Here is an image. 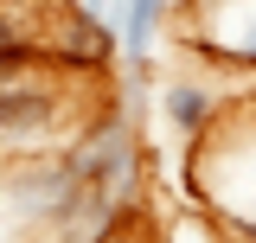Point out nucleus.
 <instances>
[{
  "label": "nucleus",
  "mask_w": 256,
  "mask_h": 243,
  "mask_svg": "<svg viewBox=\"0 0 256 243\" xmlns=\"http://www.w3.org/2000/svg\"><path fill=\"white\" fill-rule=\"evenodd\" d=\"M38 52H45V70H58V77H96V70L116 64V26L96 20V13H84L70 0L58 20H52V38Z\"/></svg>",
  "instance_id": "4"
},
{
  "label": "nucleus",
  "mask_w": 256,
  "mask_h": 243,
  "mask_svg": "<svg viewBox=\"0 0 256 243\" xmlns=\"http://www.w3.org/2000/svg\"><path fill=\"white\" fill-rule=\"evenodd\" d=\"M192 6H198V0H166V13H192Z\"/></svg>",
  "instance_id": "9"
},
{
  "label": "nucleus",
  "mask_w": 256,
  "mask_h": 243,
  "mask_svg": "<svg viewBox=\"0 0 256 243\" xmlns=\"http://www.w3.org/2000/svg\"><path fill=\"white\" fill-rule=\"evenodd\" d=\"M0 243H26V237H20V230H13V224L0 218Z\"/></svg>",
  "instance_id": "8"
},
{
  "label": "nucleus",
  "mask_w": 256,
  "mask_h": 243,
  "mask_svg": "<svg viewBox=\"0 0 256 243\" xmlns=\"http://www.w3.org/2000/svg\"><path fill=\"white\" fill-rule=\"evenodd\" d=\"M0 64H20V70H32V64H45V52H38V32L0 0Z\"/></svg>",
  "instance_id": "7"
},
{
  "label": "nucleus",
  "mask_w": 256,
  "mask_h": 243,
  "mask_svg": "<svg viewBox=\"0 0 256 243\" xmlns=\"http://www.w3.org/2000/svg\"><path fill=\"white\" fill-rule=\"evenodd\" d=\"M77 173L64 166V148L6 154L0 160V218L26 243H58L70 212H77Z\"/></svg>",
  "instance_id": "1"
},
{
  "label": "nucleus",
  "mask_w": 256,
  "mask_h": 243,
  "mask_svg": "<svg viewBox=\"0 0 256 243\" xmlns=\"http://www.w3.org/2000/svg\"><path fill=\"white\" fill-rule=\"evenodd\" d=\"M116 243H128V237H116Z\"/></svg>",
  "instance_id": "10"
},
{
  "label": "nucleus",
  "mask_w": 256,
  "mask_h": 243,
  "mask_svg": "<svg viewBox=\"0 0 256 243\" xmlns=\"http://www.w3.org/2000/svg\"><path fill=\"white\" fill-rule=\"evenodd\" d=\"M180 20H186L180 26V45L198 64L256 77V0H198Z\"/></svg>",
  "instance_id": "3"
},
{
  "label": "nucleus",
  "mask_w": 256,
  "mask_h": 243,
  "mask_svg": "<svg viewBox=\"0 0 256 243\" xmlns=\"http://www.w3.org/2000/svg\"><path fill=\"white\" fill-rule=\"evenodd\" d=\"M154 109H160V122H166L186 148H198V141L218 128L224 96H218V84H205V77H192V70H173V77L154 84Z\"/></svg>",
  "instance_id": "5"
},
{
  "label": "nucleus",
  "mask_w": 256,
  "mask_h": 243,
  "mask_svg": "<svg viewBox=\"0 0 256 243\" xmlns=\"http://www.w3.org/2000/svg\"><path fill=\"white\" fill-rule=\"evenodd\" d=\"M166 20V0H116L109 26H116V58L122 64H154V38Z\"/></svg>",
  "instance_id": "6"
},
{
  "label": "nucleus",
  "mask_w": 256,
  "mask_h": 243,
  "mask_svg": "<svg viewBox=\"0 0 256 243\" xmlns=\"http://www.w3.org/2000/svg\"><path fill=\"white\" fill-rule=\"evenodd\" d=\"M70 84L58 70H26L0 84V160L6 154H38V148H64L70 128Z\"/></svg>",
  "instance_id": "2"
}]
</instances>
